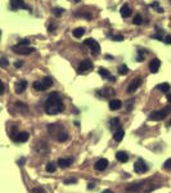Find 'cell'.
I'll list each match as a JSON object with an SVG mask.
<instances>
[{
	"instance_id": "cell-15",
	"label": "cell",
	"mask_w": 171,
	"mask_h": 193,
	"mask_svg": "<svg viewBox=\"0 0 171 193\" xmlns=\"http://www.w3.org/2000/svg\"><path fill=\"white\" fill-rule=\"evenodd\" d=\"M110 129L113 130V131H116L117 129H120V119L117 117H113L110 120Z\"/></svg>"
},
{
	"instance_id": "cell-11",
	"label": "cell",
	"mask_w": 171,
	"mask_h": 193,
	"mask_svg": "<svg viewBox=\"0 0 171 193\" xmlns=\"http://www.w3.org/2000/svg\"><path fill=\"white\" fill-rule=\"evenodd\" d=\"M160 66H161V61L158 58H154V59H152L149 62V70L152 74H157L158 70H160Z\"/></svg>"
},
{
	"instance_id": "cell-17",
	"label": "cell",
	"mask_w": 171,
	"mask_h": 193,
	"mask_svg": "<svg viewBox=\"0 0 171 193\" xmlns=\"http://www.w3.org/2000/svg\"><path fill=\"white\" fill-rule=\"evenodd\" d=\"M72 162H73L72 158H59V160H58V165H59L61 167L64 169V167H68Z\"/></svg>"
},
{
	"instance_id": "cell-28",
	"label": "cell",
	"mask_w": 171,
	"mask_h": 193,
	"mask_svg": "<svg viewBox=\"0 0 171 193\" xmlns=\"http://www.w3.org/2000/svg\"><path fill=\"white\" fill-rule=\"evenodd\" d=\"M55 169H57V166H55V163H53V162H50V163L46 165V171H49V172H54Z\"/></svg>"
},
{
	"instance_id": "cell-19",
	"label": "cell",
	"mask_w": 171,
	"mask_h": 193,
	"mask_svg": "<svg viewBox=\"0 0 171 193\" xmlns=\"http://www.w3.org/2000/svg\"><path fill=\"white\" fill-rule=\"evenodd\" d=\"M34 89L37 90V91H45V90H48V88L44 85V83L42 81H35L34 83Z\"/></svg>"
},
{
	"instance_id": "cell-33",
	"label": "cell",
	"mask_w": 171,
	"mask_h": 193,
	"mask_svg": "<svg viewBox=\"0 0 171 193\" xmlns=\"http://www.w3.org/2000/svg\"><path fill=\"white\" fill-rule=\"evenodd\" d=\"M143 59H144V53H140L139 52V54H138V57H136V61L140 62V61H143Z\"/></svg>"
},
{
	"instance_id": "cell-14",
	"label": "cell",
	"mask_w": 171,
	"mask_h": 193,
	"mask_svg": "<svg viewBox=\"0 0 171 193\" xmlns=\"http://www.w3.org/2000/svg\"><path fill=\"white\" fill-rule=\"evenodd\" d=\"M122 107V102L120 99H112L110 100V108L112 111H116V109H120Z\"/></svg>"
},
{
	"instance_id": "cell-29",
	"label": "cell",
	"mask_w": 171,
	"mask_h": 193,
	"mask_svg": "<svg viewBox=\"0 0 171 193\" xmlns=\"http://www.w3.org/2000/svg\"><path fill=\"white\" fill-rule=\"evenodd\" d=\"M151 7H152V8H154V9H156V12H158V13H163V9L158 5V3H157V2L152 3V5H151Z\"/></svg>"
},
{
	"instance_id": "cell-25",
	"label": "cell",
	"mask_w": 171,
	"mask_h": 193,
	"mask_svg": "<svg viewBox=\"0 0 171 193\" xmlns=\"http://www.w3.org/2000/svg\"><path fill=\"white\" fill-rule=\"evenodd\" d=\"M41 81L44 83V85L46 86V88H50V86L53 85V80H51V77H48V76H46V77H44V79H42Z\"/></svg>"
},
{
	"instance_id": "cell-27",
	"label": "cell",
	"mask_w": 171,
	"mask_h": 193,
	"mask_svg": "<svg viewBox=\"0 0 171 193\" xmlns=\"http://www.w3.org/2000/svg\"><path fill=\"white\" fill-rule=\"evenodd\" d=\"M8 65H9V62H8V59H7L5 57H2V58H0V67L5 68V67H8Z\"/></svg>"
},
{
	"instance_id": "cell-36",
	"label": "cell",
	"mask_w": 171,
	"mask_h": 193,
	"mask_svg": "<svg viewBox=\"0 0 171 193\" xmlns=\"http://www.w3.org/2000/svg\"><path fill=\"white\" fill-rule=\"evenodd\" d=\"M22 65H23V63H22V61H17L16 63H14V66L18 67V68H20V67H22Z\"/></svg>"
},
{
	"instance_id": "cell-20",
	"label": "cell",
	"mask_w": 171,
	"mask_h": 193,
	"mask_svg": "<svg viewBox=\"0 0 171 193\" xmlns=\"http://www.w3.org/2000/svg\"><path fill=\"white\" fill-rule=\"evenodd\" d=\"M84 33H85V28H82V27H77V28H75V30L72 31V35L76 39H80L81 36H84Z\"/></svg>"
},
{
	"instance_id": "cell-12",
	"label": "cell",
	"mask_w": 171,
	"mask_h": 193,
	"mask_svg": "<svg viewBox=\"0 0 171 193\" xmlns=\"http://www.w3.org/2000/svg\"><path fill=\"white\" fill-rule=\"evenodd\" d=\"M107 166H108V160H106V158H99V160L94 163V169L98 171H103Z\"/></svg>"
},
{
	"instance_id": "cell-26",
	"label": "cell",
	"mask_w": 171,
	"mask_h": 193,
	"mask_svg": "<svg viewBox=\"0 0 171 193\" xmlns=\"http://www.w3.org/2000/svg\"><path fill=\"white\" fill-rule=\"evenodd\" d=\"M134 25H136V26H139V25H141V23H143V18H141V16H139V14H138V16H135L134 17Z\"/></svg>"
},
{
	"instance_id": "cell-22",
	"label": "cell",
	"mask_w": 171,
	"mask_h": 193,
	"mask_svg": "<svg viewBox=\"0 0 171 193\" xmlns=\"http://www.w3.org/2000/svg\"><path fill=\"white\" fill-rule=\"evenodd\" d=\"M157 89H160L161 91H163V93H169L170 91V84L169 83H162L157 85Z\"/></svg>"
},
{
	"instance_id": "cell-2",
	"label": "cell",
	"mask_w": 171,
	"mask_h": 193,
	"mask_svg": "<svg viewBox=\"0 0 171 193\" xmlns=\"http://www.w3.org/2000/svg\"><path fill=\"white\" fill-rule=\"evenodd\" d=\"M170 112H171V106H167V107H165L162 109H158V111L152 112L148 119L152 120V121H160V120H163Z\"/></svg>"
},
{
	"instance_id": "cell-42",
	"label": "cell",
	"mask_w": 171,
	"mask_h": 193,
	"mask_svg": "<svg viewBox=\"0 0 171 193\" xmlns=\"http://www.w3.org/2000/svg\"><path fill=\"white\" fill-rule=\"evenodd\" d=\"M169 126H171V120H170V122H169Z\"/></svg>"
},
{
	"instance_id": "cell-44",
	"label": "cell",
	"mask_w": 171,
	"mask_h": 193,
	"mask_svg": "<svg viewBox=\"0 0 171 193\" xmlns=\"http://www.w3.org/2000/svg\"><path fill=\"white\" fill-rule=\"evenodd\" d=\"M0 37H2V31H0Z\"/></svg>"
},
{
	"instance_id": "cell-24",
	"label": "cell",
	"mask_w": 171,
	"mask_h": 193,
	"mask_svg": "<svg viewBox=\"0 0 171 193\" xmlns=\"http://www.w3.org/2000/svg\"><path fill=\"white\" fill-rule=\"evenodd\" d=\"M57 139H58V142H66L68 139V134L66 133V131H62L61 134H58Z\"/></svg>"
},
{
	"instance_id": "cell-5",
	"label": "cell",
	"mask_w": 171,
	"mask_h": 193,
	"mask_svg": "<svg viewBox=\"0 0 171 193\" xmlns=\"http://www.w3.org/2000/svg\"><path fill=\"white\" fill-rule=\"evenodd\" d=\"M84 44L86 45V46H89L90 49H92L93 54H98V53L101 52V46H99V43L95 41L94 39H86V40L84 41Z\"/></svg>"
},
{
	"instance_id": "cell-23",
	"label": "cell",
	"mask_w": 171,
	"mask_h": 193,
	"mask_svg": "<svg viewBox=\"0 0 171 193\" xmlns=\"http://www.w3.org/2000/svg\"><path fill=\"white\" fill-rule=\"evenodd\" d=\"M117 71H118V74L123 76V75H126L127 72H129V68H127V66H126V65H121V66H118Z\"/></svg>"
},
{
	"instance_id": "cell-21",
	"label": "cell",
	"mask_w": 171,
	"mask_h": 193,
	"mask_svg": "<svg viewBox=\"0 0 171 193\" xmlns=\"http://www.w3.org/2000/svg\"><path fill=\"white\" fill-rule=\"evenodd\" d=\"M98 72H99V75H101V76L103 77V79H110V77H111L110 71H108L107 68H104V67H99Z\"/></svg>"
},
{
	"instance_id": "cell-10",
	"label": "cell",
	"mask_w": 171,
	"mask_h": 193,
	"mask_svg": "<svg viewBox=\"0 0 171 193\" xmlns=\"http://www.w3.org/2000/svg\"><path fill=\"white\" fill-rule=\"evenodd\" d=\"M27 88V81L26 80H20L16 83V86H14V90H16L17 94H22L23 91Z\"/></svg>"
},
{
	"instance_id": "cell-13",
	"label": "cell",
	"mask_w": 171,
	"mask_h": 193,
	"mask_svg": "<svg viewBox=\"0 0 171 193\" xmlns=\"http://www.w3.org/2000/svg\"><path fill=\"white\" fill-rule=\"evenodd\" d=\"M120 13H121V16H122L123 18L130 17V16H131V8L127 5V4H123V5L121 7V9H120Z\"/></svg>"
},
{
	"instance_id": "cell-41",
	"label": "cell",
	"mask_w": 171,
	"mask_h": 193,
	"mask_svg": "<svg viewBox=\"0 0 171 193\" xmlns=\"http://www.w3.org/2000/svg\"><path fill=\"white\" fill-rule=\"evenodd\" d=\"M167 100H169V102H171V94L167 95Z\"/></svg>"
},
{
	"instance_id": "cell-6",
	"label": "cell",
	"mask_w": 171,
	"mask_h": 193,
	"mask_svg": "<svg viewBox=\"0 0 171 193\" xmlns=\"http://www.w3.org/2000/svg\"><path fill=\"white\" fill-rule=\"evenodd\" d=\"M134 171L138 172V174H144V172L148 171V166L145 165V162L143 160H138L134 163Z\"/></svg>"
},
{
	"instance_id": "cell-1",
	"label": "cell",
	"mask_w": 171,
	"mask_h": 193,
	"mask_svg": "<svg viewBox=\"0 0 171 193\" xmlns=\"http://www.w3.org/2000/svg\"><path fill=\"white\" fill-rule=\"evenodd\" d=\"M45 112L48 115H57V113H61L62 111L64 109V104H63V100H62L61 95L58 93H51L48 99L45 102Z\"/></svg>"
},
{
	"instance_id": "cell-18",
	"label": "cell",
	"mask_w": 171,
	"mask_h": 193,
	"mask_svg": "<svg viewBox=\"0 0 171 193\" xmlns=\"http://www.w3.org/2000/svg\"><path fill=\"white\" fill-rule=\"evenodd\" d=\"M123 135H125V131H123L122 129H117L115 131V134H113V138H115L116 142H121L123 139Z\"/></svg>"
},
{
	"instance_id": "cell-3",
	"label": "cell",
	"mask_w": 171,
	"mask_h": 193,
	"mask_svg": "<svg viewBox=\"0 0 171 193\" xmlns=\"http://www.w3.org/2000/svg\"><path fill=\"white\" fill-rule=\"evenodd\" d=\"M13 52L14 53H17V54H23V55H27V54H31L32 52H35V48H32V46H27V45H20V44H17V45H14L13 48Z\"/></svg>"
},
{
	"instance_id": "cell-40",
	"label": "cell",
	"mask_w": 171,
	"mask_h": 193,
	"mask_svg": "<svg viewBox=\"0 0 171 193\" xmlns=\"http://www.w3.org/2000/svg\"><path fill=\"white\" fill-rule=\"evenodd\" d=\"M103 193H113V192L110 191V189H106V191H103Z\"/></svg>"
},
{
	"instance_id": "cell-31",
	"label": "cell",
	"mask_w": 171,
	"mask_h": 193,
	"mask_svg": "<svg viewBox=\"0 0 171 193\" xmlns=\"http://www.w3.org/2000/svg\"><path fill=\"white\" fill-rule=\"evenodd\" d=\"M112 40L113 41H122L123 40V36L122 35H115V36H112Z\"/></svg>"
},
{
	"instance_id": "cell-34",
	"label": "cell",
	"mask_w": 171,
	"mask_h": 193,
	"mask_svg": "<svg viewBox=\"0 0 171 193\" xmlns=\"http://www.w3.org/2000/svg\"><path fill=\"white\" fill-rule=\"evenodd\" d=\"M165 43H166V44H169V45L171 44V36H170V35L165 37Z\"/></svg>"
},
{
	"instance_id": "cell-16",
	"label": "cell",
	"mask_w": 171,
	"mask_h": 193,
	"mask_svg": "<svg viewBox=\"0 0 171 193\" xmlns=\"http://www.w3.org/2000/svg\"><path fill=\"white\" fill-rule=\"evenodd\" d=\"M116 158L120 162H127V161H129V154H127L126 152H122L121 151V152H117L116 153Z\"/></svg>"
},
{
	"instance_id": "cell-4",
	"label": "cell",
	"mask_w": 171,
	"mask_h": 193,
	"mask_svg": "<svg viewBox=\"0 0 171 193\" xmlns=\"http://www.w3.org/2000/svg\"><path fill=\"white\" fill-rule=\"evenodd\" d=\"M93 67H94V65H93L92 61L85 59V61H82L81 63L79 65V67H77V74H86V72H89V71L93 70Z\"/></svg>"
},
{
	"instance_id": "cell-39",
	"label": "cell",
	"mask_w": 171,
	"mask_h": 193,
	"mask_svg": "<svg viewBox=\"0 0 171 193\" xmlns=\"http://www.w3.org/2000/svg\"><path fill=\"white\" fill-rule=\"evenodd\" d=\"M54 28H55V26H54V25H50V26H49V30H50V31H53Z\"/></svg>"
},
{
	"instance_id": "cell-38",
	"label": "cell",
	"mask_w": 171,
	"mask_h": 193,
	"mask_svg": "<svg viewBox=\"0 0 171 193\" xmlns=\"http://www.w3.org/2000/svg\"><path fill=\"white\" fill-rule=\"evenodd\" d=\"M94 188V183H90V184H88V189H93Z\"/></svg>"
},
{
	"instance_id": "cell-43",
	"label": "cell",
	"mask_w": 171,
	"mask_h": 193,
	"mask_svg": "<svg viewBox=\"0 0 171 193\" xmlns=\"http://www.w3.org/2000/svg\"><path fill=\"white\" fill-rule=\"evenodd\" d=\"M75 2H76V3H79V2H80V0H75Z\"/></svg>"
},
{
	"instance_id": "cell-37",
	"label": "cell",
	"mask_w": 171,
	"mask_h": 193,
	"mask_svg": "<svg viewBox=\"0 0 171 193\" xmlns=\"http://www.w3.org/2000/svg\"><path fill=\"white\" fill-rule=\"evenodd\" d=\"M66 184H71V183H76V179H67V180H64Z\"/></svg>"
},
{
	"instance_id": "cell-35",
	"label": "cell",
	"mask_w": 171,
	"mask_h": 193,
	"mask_svg": "<svg viewBox=\"0 0 171 193\" xmlns=\"http://www.w3.org/2000/svg\"><path fill=\"white\" fill-rule=\"evenodd\" d=\"M4 93V84H3V81L0 80V94H3Z\"/></svg>"
},
{
	"instance_id": "cell-32",
	"label": "cell",
	"mask_w": 171,
	"mask_h": 193,
	"mask_svg": "<svg viewBox=\"0 0 171 193\" xmlns=\"http://www.w3.org/2000/svg\"><path fill=\"white\" fill-rule=\"evenodd\" d=\"M18 44L20 45H30V40H27V39H23V40H21L20 43H18Z\"/></svg>"
},
{
	"instance_id": "cell-7",
	"label": "cell",
	"mask_w": 171,
	"mask_h": 193,
	"mask_svg": "<svg viewBox=\"0 0 171 193\" xmlns=\"http://www.w3.org/2000/svg\"><path fill=\"white\" fill-rule=\"evenodd\" d=\"M28 138H30V134L26 133V131H22V133H17L16 135H12V139L17 143H23V142H27Z\"/></svg>"
},
{
	"instance_id": "cell-30",
	"label": "cell",
	"mask_w": 171,
	"mask_h": 193,
	"mask_svg": "<svg viewBox=\"0 0 171 193\" xmlns=\"http://www.w3.org/2000/svg\"><path fill=\"white\" fill-rule=\"evenodd\" d=\"M62 13H63V9L62 8H54V16L55 17H61Z\"/></svg>"
},
{
	"instance_id": "cell-45",
	"label": "cell",
	"mask_w": 171,
	"mask_h": 193,
	"mask_svg": "<svg viewBox=\"0 0 171 193\" xmlns=\"http://www.w3.org/2000/svg\"><path fill=\"white\" fill-rule=\"evenodd\" d=\"M34 193H35V192H34Z\"/></svg>"
},
{
	"instance_id": "cell-8",
	"label": "cell",
	"mask_w": 171,
	"mask_h": 193,
	"mask_svg": "<svg viewBox=\"0 0 171 193\" xmlns=\"http://www.w3.org/2000/svg\"><path fill=\"white\" fill-rule=\"evenodd\" d=\"M11 8L13 11H17V9H27V5L25 4V0H11Z\"/></svg>"
},
{
	"instance_id": "cell-9",
	"label": "cell",
	"mask_w": 171,
	"mask_h": 193,
	"mask_svg": "<svg viewBox=\"0 0 171 193\" xmlns=\"http://www.w3.org/2000/svg\"><path fill=\"white\" fill-rule=\"evenodd\" d=\"M141 85V79L140 77H136V79H134L130 83V85H129V88H127V93H134V91L139 88V86Z\"/></svg>"
}]
</instances>
